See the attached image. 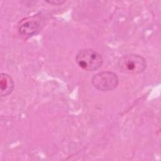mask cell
<instances>
[{
    "instance_id": "1",
    "label": "cell",
    "mask_w": 161,
    "mask_h": 161,
    "mask_svg": "<svg viewBox=\"0 0 161 161\" xmlns=\"http://www.w3.org/2000/svg\"><path fill=\"white\" fill-rule=\"evenodd\" d=\"M120 72L128 74L142 73L147 68V62L144 57L138 54H127L122 56L118 62Z\"/></svg>"
},
{
    "instance_id": "2",
    "label": "cell",
    "mask_w": 161,
    "mask_h": 161,
    "mask_svg": "<svg viewBox=\"0 0 161 161\" xmlns=\"http://www.w3.org/2000/svg\"><path fill=\"white\" fill-rule=\"evenodd\" d=\"M77 65L83 70L94 71L103 65V58L100 53L92 49H82L78 52L75 57Z\"/></svg>"
},
{
    "instance_id": "3",
    "label": "cell",
    "mask_w": 161,
    "mask_h": 161,
    "mask_svg": "<svg viewBox=\"0 0 161 161\" xmlns=\"http://www.w3.org/2000/svg\"><path fill=\"white\" fill-rule=\"evenodd\" d=\"M119 79L117 75L111 71H103L93 75L92 84L101 91H109L114 89L118 85Z\"/></svg>"
},
{
    "instance_id": "4",
    "label": "cell",
    "mask_w": 161,
    "mask_h": 161,
    "mask_svg": "<svg viewBox=\"0 0 161 161\" xmlns=\"http://www.w3.org/2000/svg\"><path fill=\"white\" fill-rule=\"evenodd\" d=\"M42 21L40 15H35L23 20L18 26L19 35L24 37H30L41 30Z\"/></svg>"
},
{
    "instance_id": "5",
    "label": "cell",
    "mask_w": 161,
    "mask_h": 161,
    "mask_svg": "<svg viewBox=\"0 0 161 161\" xmlns=\"http://www.w3.org/2000/svg\"><path fill=\"white\" fill-rule=\"evenodd\" d=\"M14 87L12 77L6 73L0 75V95L1 97H6L9 95L13 91Z\"/></svg>"
},
{
    "instance_id": "6",
    "label": "cell",
    "mask_w": 161,
    "mask_h": 161,
    "mask_svg": "<svg viewBox=\"0 0 161 161\" xmlns=\"http://www.w3.org/2000/svg\"><path fill=\"white\" fill-rule=\"evenodd\" d=\"M46 3L50 4H52L54 6H59V5H62V4H64L65 1H62V0H50V1H46Z\"/></svg>"
}]
</instances>
